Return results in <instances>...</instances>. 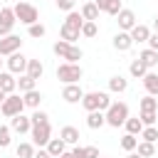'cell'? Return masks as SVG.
I'll return each instance as SVG.
<instances>
[{
	"mask_svg": "<svg viewBox=\"0 0 158 158\" xmlns=\"http://www.w3.org/2000/svg\"><path fill=\"white\" fill-rule=\"evenodd\" d=\"M104 118H106L109 126L118 128V126H123L126 118H128V106H126L123 101H111V106L104 111Z\"/></svg>",
	"mask_w": 158,
	"mask_h": 158,
	"instance_id": "obj_1",
	"label": "cell"
},
{
	"mask_svg": "<svg viewBox=\"0 0 158 158\" xmlns=\"http://www.w3.org/2000/svg\"><path fill=\"white\" fill-rule=\"evenodd\" d=\"M81 106L86 111H106L111 106V99H109L106 91H89V94H84Z\"/></svg>",
	"mask_w": 158,
	"mask_h": 158,
	"instance_id": "obj_2",
	"label": "cell"
},
{
	"mask_svg": "<svg viewBox=\"0 0 158 158\" xmlns=\"http://www.w3.org/2000/svg\"><path fill=\"white\" fill-rule=\"evenodd\" d=\"M12 12H15V20H20L22 25H35V22H40L37 17H40V12H37V7L35 5H30V2H15V7H12Z\"/></svg>",
	"mask_w": 158,
	"mask_h": 158,
	"instance_id": "obj_3",
	"label": "cell"
},
{
	"mask_svg": "<svg viewBox=\"0 0 158 158\" xmlns=\"http://www.w3.org/2000/svg\"><path fill=\"white\" fill-rule=\"evenodd\" d=\"M54 54L57 57H62L64 62H72V64H77L81 57H84V52L79 49V47H74V44H69V42H64V40H59V42H54Z\"/></svg>",
	"mask_w": 158,
	"mask_h": 158,
	"instance_id": "obj_4",
	"label": "cell"
},
{
	"mask_svg": "<svg viewBox=\"0 0 158 158\" xmlns=\"http://www.w3.org/2000/svg\"><path fill=\"white\" fill-rule=\"evenodd\" d=\"M81 74H84L81 67H79V64H72V62H62V64L57 67V79L64 81V84H79Z\"/></svg>",
	"mask_w": 158,
	"mask_h": 158,
	"instance_id": "obj_5",
	"label": "cell"
},
{
	"mask_svg": "<svg viewBox=\"0 0 158 158\" xmlns=\"http://www.w3.org/2000/svg\"><path fill=\"white\" fill-rule=\"evenodd\" d=\"M2 114L7 116V118H12V116H17V114H22V109H25V101H22V96H17V94H7V99L2 101Z\"/></svg>",
	"mask_w": 158,
	"mask_h": 158,
	"instance_id": "obj_6",
	"label": "cell"
},
{
	"mask_svg": "<svg viewBox=\"0 0 158 158\" xmlns=\"http://www.w3.org/2000/svg\"><path fill=\"white\" fill-rule=\"evenodd\" d=\"M30 133H32V141H35V146H47L49 143V138H52V126L49 123H40V126H32L30 128Z\"/></svg>",
	"mask_w": 158,
	"mask_h": 158,
	"instance_id": "obj_7",
	"label": "cell"
},
{
	"mask_svg": "<svg viewBox=\"0 0 158 158\" xmlns=\"http://www.w3.org/2000/svg\"><path fill=\"white\" fill-rule=\"evenodd\" d=\"M15 12L12 7H0V37H7L12 35V27H15Z\"/></svg>",
	"mask_w": 158,
	"mask_h": 158,
	"instance_id": "obj_8",
	"label": "cell"
},
{
	"mask_svg": "<svg viewBox=\"0 0 158 158\" xmlns=\"http://www.w3.org/2000/svg\"><path fill=\"white\" fill-rule=\"evenodd\" d=\"M20 47H22V40H20L17 35L0 37V57H10V54H15Z\"/></svg>",
	"mask_w": 158,
	"mask_h": 158,
	"instance_id": "obj_9",
	"label": "cell"
},
{
	"mask_svg": "<svg viewBox=\"0 0 158 158\" xmlns=\"http://www.w3.org/2000/svg\"><path fill=\"white\" fill-rule=\"evenodd\" d=\"M116 22H118V30H121V32H131V30L138 25V22H136L133 10H126V7H123L118 15H116Z\"/></svg>",
	"mask_w": 158,
	"mask_h": 158,
	"instance_id": "obj_10",
	"label": "cell"
},
{
	"mask_svg": "<svg viewBox=\"0 0 158 158\" xmlns=\"http://www.w3.org/2000/svg\"><path fill=\"white\" fill-rule=\"evenodd\" d=\"M7 69H10V74H22V72L27 69V57H25L22 52L10 54V57H7Z\"/></svg>",
	"mask_w": 158,
	"mask_h": 158,
	"instance_id": "obj_11",
	"label": "cell"
},
{
	"mask_svg": "<svg viewBox=\"0 0 158 158\" xmlns=\"http://www.w3.org/2000/svg\"><path fill=\"white\" fill-rule=\"evenodd\" d=\"M62 99H64L67 104H77V101H81V99H84V91H81V86H79V84H64Z\"/></svg>",
	"mask_w": 158,
	"mask_h": 158,
	"instance_id": "obj_12",
	"label": "cell"
},
{
	"mask_svg": "<svg viewBox=\"0 0 158 158\" xmlns=\"http://www.w3.org/2000/svg\"><path fill=\"white\" fill-rule=\"evenodd\" d=\"M30 128H32V123H30V118H27V116L17 114V116H12V118H10V131H15V133H27Z\"/></svg>",
	"mask_w": 158,
	"mask_h": 158,
	"instance_id": "obj_13",
	"label": "cell"
},
{
	"mask_svg": "<svg viewBox=\"0 0 158 158\" xmlns=\"http://www.w3.org/2000/svg\"><path fill=\"white\" fill-rule=\"evenodd\" d=\"M131 44H133V40H131V35L128 32H116L114 35V47L118 49V52H126V49H131Z\"/></svg>",
	"mask_w": 158,
	"mask_h": 158,
	"instance_id": "obj_14",
	"label": "cell"
},
{
	"mask_svg": "<svg viewBox=\"0 0 158 158\" xmlns=\"http://www.w3.org/2000/svg\"><path fill=\"white\" fill-rule=\"evenodd\" d=\"M44 151H47L52 158H59V156L67 151V143H64L62 138H49V143L44 146Z\"/></svg>",
	"mask_w": 158,
	"mask_h": 158,
	"instance_id": "obj_15",
	"label": "cell"
},
{
	"mask_svg": "<svg viewBox=\"0 0 158 158\" xmlns=\"http://www.w3.org/2000/svg\"><path fill=\"white\" fill-rule=\"evenodd\" d=\"M25 74H27V77H32L35 81H37V79H42V74H44L42 62H40V59H27V69H25Z\"/></svg>",
	"mask_w": 158,
	"mask_h": 158,
	"instance_id": "obj_16",
	"label": "cell"
},
{
	"mask_svg": "<svg viewBox=\"0 0 158 158\" xmlns=\"http://www.w3.org/2000/svg\"><path fill=\"white\" fill-rule=\"evenodd\" d=\"M0 89H2L5 94H12V91L17 89V79H15L12 74H7V72H0Z\"/></svg>",
	"mask_w": 158,
	"mask_h": 158,
	"instance_id": "obj_17",
	"label": "cell"
},
{
	"mask_svg": "<svg viewBox=\"0 0 158 158\" xmlns=\"http://www.w3.org/2000/svg\"><path fill=\"white\" fill-rule=\"evenodd\" d=\"M59 138H62L67 146H69V143L74 146V143H79V131H77L74 126H64V128L59 131Z\"/></svg>",
	"mask_w": 158,
	"mask_h": 158,
	"instance_id": "obj_18",
	"label": "cell"
},
{
	"mask_svg": "<svg viewBox=\"0 0 158 158\" xmlns=\"http://www.w3.org/2000/svg\"><path fill=\"white\" fill-rule=\"evenodd\" d=\"M143 86H146V91H148L151 96H158V74H156V72H148V74L143 77Z\"/></svg>",
	"mask_w": 158,
	"mask_h": 158,
	"instance_id": "obj_19",
	"label": "cell"
},
{
	"mask_svg": "<svg viewBox=\"0 0 158 158\" xmlns=\"http://www.w3.org/2000/svg\"><path fill=\"white\" fill-rule=\"evenodd\" d=\"M128 35H131V40H133V42H148V37H151V30H148L146 25H136V27H133Z\"/></svg>",
	"mask_w": 158,
	"mask_h": 158,
	"instance_id": "obj_20",
	"label": "cell"
},
{
	"mask_svg": "<svg viewBox=\"0 0 158 158\" xmlns=\"http://www.w3.org/2000/svg\"><path fill=\"white\" fill-rule=\"evenodd\" d=\"M138 59L148 67V69H153V67H158V52L156 49H143L141 54H138Z\"/></svg>",
	"mask_w": 158,
	"mask_h": 158,
	"instance_id": "obj_21",
	"label": "cell"
},
{
	"mask_svg": "<svg viewBox=\"0 0 158 158\" xmlns=\"http://www.w3.org/2000/svg\"><path fill=\"white\" fill-rule=\"evenodd\" d=\"M126 89H128V79H123L121 74H116V77H111V79H109V91L121 94V91H126Z\"/></svg>",
	"mask_w": 158,
	"mask_h": 158,
	"instance_id": "obj_22",
	"label": "cell"
},
{
	"mask_svg": "<svg viewBox=\"0 0 158 158\" xmlns=\"http://www.w3.org/2000/svg\"><path fill=\"white\" fill-rule=\"evenodd\" d=\"M42 94L37 91V89H32V91H27L25 96H22V101H25V106H30V109H40V104H42Z\"/></svg>",
	"mask_w": 158,
	"mask_h": 158,
	"instance_id": "obj_23",
	"label": "cell"
},
{
	"mask_svg": "<svg viewBox=\"0 0 158 158\" xmlns=\"http://www.w3.org/2000/svg\"><path fill=\"white\" fill-rule=\"evenodd\" d=\"M81 17H84V22H96L99 20V7L94 2H86L81 7Z\"/></svg>",
	"mask_w": 158,
	"mask_h": 158,
	"instance_id": "obj_24",
	"label": "cell"
},
{
	"mask_svg": "<svg viewBox=\"0 0 158 158\" xmlns=\"http://www.w3.org/2000/svg\"><path fill=\"white\" fill-rule=\"evenodd\" d=\"M128 72H131V77H136V79H143V77L148 74V67H146L141 59H133V62L128 64Z\"/></svg>",
	"mask_w": 158,
	"mask_h": 158,
	"instance_id": "obj_25",
	"label": "cell"
},
{
	"mask_svg": "<svg viewBox=\"0 0 158 158\" xmlns=\"http://www.w3.org/2000/svg\"><path fill=\"white\" fill-rule=\"evenodd\" d=\"M104 123H106L104 111H89V116H86V126L89 128H101Z\"/></svg>",
	"mask_w": 158,
	"mask_h": 158,
	"instance_id": "obj_26",
	"label": "cell"
},
{
	"mask_svg": "<svg viewBox=\"0 0 158 158\" xmlns=\"http://www.w3.org/2000/svg\"><path fill=\"white\" fill-rule=\"evenodd\" d=\"M79 35H81V30H74V27H67V25H62V30H59V37L69 44H74V40H79Z\"/></svg>",
	"mask_w": 158,
	"mask_h": 158,
	"instance_id": "obj_27",
	"label": "cell"
},
{
	"mask_svg": "<svg viewBox=\"0 0 158 158\" xmlns=\"http://www.w3.org/2000/svg\"><path fill=\"white\" fill-rule=\"evenodd\" d=\"M64 25L67 27H74V30H81V25H84V17H81V12H67V20H64Z\"/></svg>",
	"mask_w": 158,
	"mask_h": 158,
	"instance_id": "obj_28",
	"label": "cell"
},
{
	"mask_svg": "<svg viewBox=\"0 0 158 158\" xmlns=\"http://www.w3.org/2000/svg\"><path fill=\"white\" fill-rule=\"evenodd\" d=\"M123 126H126V133H131V136H136V133L141 136V131L146 128V126L141 123V118H131V116L126 118V123H123Z\"/></svg>",
	"mask_w": 158,
	"mask_h": 158,
	"instance_id": "obj_29",
	"label": "cell"
},
{
	"mask_svg": "<svg viewBox=\"0 0 158 158\" xmlns=\"http://www.w3.org/2000/svg\"><path fill=\"white\" fill-rule=\"evenodd\" d=\"M35 86H37V81H35L32 77H27V74H22V77L17 79V89H20L22 94H27V91H32Z\"/></svg>",
	"mask_w": 158,
	"mask_h": 158,
	"instance_id": "obj_30",
	"label": "cell"
},
{
	"mask_svg": "<svg viewBox=\"0 0 158 158\" xmlns=\"http://www.w3.org/2000/svg\"><path fill=\"white\" fill-rule=\"evenodd\" d=\"M136 153H138L141 158H151V156L156 153V146H153V143H148V141H141V143L136 146Z\"/></svg>",
	"mask_w": 158,
	"mask_h": 158,
	"instance_id": "obj_31",
	"label": "cell"
},
{
	"mask_svg": "<svg viewBox=\"0 0 158 158\" xmlns=\"http://www.w3.org/2000/svg\"><path fill=\"white\" fill-rule=\"evenodd\" d=\"M141 111H158V99L156 96H143L141 99Z\"/></svg>",
	"mask_w": 158,
	"mask_h": 158,
	"instance_id": "obj_32",
	"label": "cell"
},
{
	"mask_svg": "<svg viewBox=\"0 0 158 158\" xmlns=\"http://www.w3.org/2000/svg\"><path fill=\"white\" fill-rule=\"evenodd\" d=\"M136 146H138V138H136V136H131V133H126V136L121 138V148H123V151H128V153H133V151H136Z\"/></svg>",
	"mask_w": 158,
	"mask_h": 158,
	"instance_id": "obj_33",
	"label": "cell"
},
{
	"mask_svg": "<svg viewBox=\"0 0 158 158\" xmlns=\"http://www.w3.org/2000/svg\"><path fill=\"white\" fill-rule=\"evenodd\" d=\"M141 138L148 141V143H156V141H158V128H156V126H146V128L141 131Z\"/></svg>",
	"mask_w": 158,
	"mask_h": 158,
	"instance_id": "obj_34",
	"label": "cell"
},
{
	"mask_svg": "<svg viewBox=\"0 0 158 158\" xmlns=\"http://www.w3.org/2000/svg\"><path fill=\"white\" fill-rule=\"evenodd\" d=\"M17 158H35V146L32 143H20L17 146Z\"/></svg>",
	"mask_w": 158,
	"mask_h": 158,
	"instance_id": "obj_35",
	"label": "cell"
},
{
	"mask_svg": "<svg viewBox=\"0 0 158 158\" xmlns=\"http://www.w3.org/2000/svg\"><path fill=\"white\" fill-rule=\"evenodd\" d=\"M30 123H32V126H40V123H49V116H47L44 111L35 109V114L30 116Z\"/></svg>",
	"mask_w": 158,
	"mask_h": 158,
	"instance_id": "obj_36",
	"label": "cell"
},
{
	"mask_svg": "<svg viewBox=\"0 0 158 158\" xmlns=\"http://www.w3.org/2000/svg\"><path fill=\"white\" fill-rule=\"evenodd\" d=\"M138 118H141V123H143V126H153V123H156V118H158V111H141V116H138Z\"/></svg>",
	"mask_w": 158,
	"mask_h": 158,
	"instance_id": "obj_37",
	"label": "cell"
},
{
	"mask_svg": "<svg viewBox=\"0 0 158 158\" xmlns=\"http://www.w3.org/2000/svg\"><path fill=\"white\" fill-rule=\"evenodd\" d=\"M27 32H30V37H35V40H40V37H44V25H40V22H35V25H30L27 27Z\"/></svg>",
	"mask_w": 158,
	"mask_h": 158,
	"instance_id": "obj_38",
	"label": "cell"
},
{
	"mask_svg": "<svg viewBox=\"0 0 158 158\" xmlns=\"http://www.w3.org/2000/svg\"><path fill=\"white\" fill-rule=\"evenodd\" d=\"M96 32H99L96 22H84V25H81V35H84V37H96Z\"/></svg>",
	"mask_w": 158,
	"mask_h": 158,
	"instance_id": "obj_39",
	"label": "cell"
},
{
	"mask_svg": "<svg viewBox=\"0 0 158 158\" xmlns=\"http://www.w3.org/2000/svg\"><path fill=\"white\" fill-rule=\"evenodd\" d=\"M7 146H10V128L0 126V148H7Z\"/></svg>",
	"mask_w": 158,
	"mask_h": 158,
	"instance_id": "obj_40",
	"label": "cell"
},
{
	"mask_svg": "<svg viewBox=\"0 0 158 158\" xmlns=\"http://www.w3.org/2000/svg\"><path fill=\"white\" fill-rule=\"evenodd\" d=\"M121 10H123V7H121V0H111V2H109V7H106V12H109V15H114V17H116Z\"/></svg>",
	"mask_w": 158,
	"mask_h": 158,
	"instance_id": "obj_41",
	"label": "cell"
},
{
	"mask_svg": "<svg viewBox=\"0 0 158 158\" xmlns=\"http://www.w3.org/2000/svg\"><path fill=\"white\" fill-rule=\"evenodd\" d=\"M57 7L64 10V12H72L74 10V0H57Z\"/></svg>",
	"mask_w": 158,
	"mask_h": 158,
	"instance_id": "obj_42",
	"label": "cell"
},
{
	"mask_svg": "<svg viewBox=\"0 0 158 158\" xmlns=\"http://www.w3.org/2000/svg\"><path fill=\"white\" fill-rule=\"evenodd\" d=\"M84 158H99V148L96 146H84Z\"/></svg>",
	"mask_w": 158,
	"mask_h": 158,
	"instance_id": "obj_43",
	"label": "cell"
},
{
	"mask_svg": "<svg viewBox=\"0 0 158 158\" xmlns=\"http://www.w3.org/2000/svg\"><path fill=\"white\" fill-rule=\"evenodd\" d=\"M148 49H156V52H158V32H153V35L148 37Z\"/></svg>",
	"mask_w": 158,
	"mask_h": 158,
	"instance_id": "obj_44",
	"label": "cell"
},
{
	"mask_svg": "<svg viewBox=\"0 0 158 158\" xmlns=\"http://www.w3.org/2000/svg\"><path fill=\"white\" fill-rule=\"evenodd\" d=\"M109 2H111V0H94V5L99 7V12H106V7H109Z\"/></svg>",
	"mask_w": 158,
	"mask_h": 158,
	"instance_id": "obj_45",
	"label": "cell"
},
{
	"mask_svg": "<svg viewBox=\"0 0 158 158\" xmlns=\"http://www.w3.org/2000/svg\"><path fill=\"white\" fill-rule=\"evenodd\" d=\"M35 158H52V156H49V153H47V151H42V148H40V151H37V153H35Z\"/></svg>",
	"mask_w": 158,
	"mask_h": 158,
	"instance_id": "obj_46",
	"label": "cell"
},
{
	"mask_svg": "<svg viewBox=\"0 0 158 158\" xmlns=\"http://www.w3.org/2000/svg\"><path fill=\"white\" fill-rule=\"evenodd\" d=\"M59 158H74V156H72V151H64V153H62Z\"/></svg>",
	"mask_w": 158,
	"mask_h": 158,
	"instance_id": "obj_47",
	"label": "cell"
},
{
	"mask_svg": "<svg viewBox=\"0 0 158 158\" xmlns=\"http://www.w3.org/2000/svg\"><path fill=\"white\" fill-rule=\"evenodd\" d=\"M5 99H7V94H5L2 89H0V106H2V101H5Z\"/></svg>",
	"mask_w": 158,
	"mask_h": 158,
	"instance_id": "obj_48",
	"label": "cell"
},
{
	"mask_svg": "<svg viewBox=\"0 0 158 158\" xmlns=\"http://www.w3.org/2000/svg\"><path fill=\"white\" fill-rule=\"evenodd\" d=\"M128 158H141V156L138 153H128Z\"/></svg>",
	"mask_w": 158,
	"mask_h": 158,
	"instance_id": "obj_49",
	"label": "cell"
},
{
	"mask_svg": "<svg viewBox=\"0 0 158 158\" xmlns=\"http://www.w3.org/2000/svg\"><path fill=\"white\" fill-rule=\"evenodd\" d=\"M153 27H156V32H158V17H156V20H153Z\"/></svg>",
	"mask_w": 158,
	"mask_h": 158,
	"instance_id": "obj_50",
	"label": "cell"
},
{
	"mask_svg": "<svg viewBox=\"0 0 158 158\" xmlns=\"http://www.w3.org/2000/svg\"><path fill=\"white\" fill-rule=\"evenodd\" d=\"M17 2H27V0H17Z\"/></svg>",
	"mask_w": 158,
	"mask_h": 158,
	"instance_id": "obj_51",
	"label": "cell"
},
{
	"mask_svg": "<svg viewBox=\"0 0 158 158\" xmlns=\"http://www.w3.org/2000/svg\"><path fill=\"white\" fill-rule=\"evenodd\" d=\"M0 67H2V59H0Z\"/></svg>",
	"mask_w": 158,
	"mask_h": 158,
	"instance_id": "obj_52",
	"label": "cell"
},
{
	"mask_svg": "<svg viewBox=\"0 0 158 158\" xmlns=\"http://www.w3.org/2000/svg\"><path fill=\"white\" fill-rule=\"evenodd\" d=\"M99 158H101V156H99Z\"/></svg>",
	"mask_w": 158,
	"mask_h": 158,
	"instance_id": "obj_53",
	"label": "cell"
}]
</instances>
